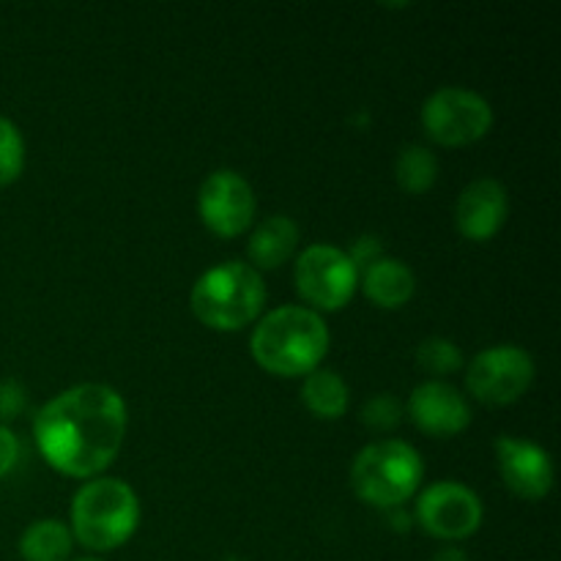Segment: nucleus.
I'll list each match as a JSON object with an SVG mask.
<instances>
[{
  "instance_id": "nucleus-1",
  "label": "nucleus",
  "mask_w": 561,
  "mask_h": 561,
  "mask_svg": "<svg viewBox=\"0 0 561 561\" xmlns=\"http://www.w3.org/2000/svg\"><path fill=\"white\" fill-rule=\"evenodd\" d=\"M33 433L49 466L71 477H93L124 447L126 403L107 383H77L38 409Z\"/></svg>"
},
{
  "instance_id": "nucleus-2",
  "label": "nucleus",
  "mask_w": 561,
  "mask_h": 561,
  "mask_svg": "<svg viewBox=\"0 0 561 561\" xmlns=\"http://www.w3.org/2000/svg\"><path fill=\"white\" fill-rule=\"evenodd\" d=\"M257 365L277 376H307L329 351V329L321 312L283 305L261 318L250 340Z\"/></svg>"
},
{
  "instance_id": "nucleus-3",
  "label": "nucleus",
  "mask_w": 561,
  "mask_h": 561,
  "mask_svg": "<svg viewBox=\"0 0 561 561\" xmlns=\"http://www.w3.org/2000/svg\"><path fill=\"white\" fill-rule=\"evenodd\" d=\"M192 312L206 327L233 332L255 321L266 305V283L252 263L225 261L208 268L190 294Z\"/></svg>"
},
{
  "instance_id": "nucleus-4",
  "label": "nucleus",
  "mask_w": 561,
  "mask_h": 561,
  "mask_svg": "<svg viewBox=\"0 0 561 561\" xmlns=\"http://www.w3.org/2000/svg\"><path fill=\"white\" fill-rule=\"evenodd\" d=\"M140 524L137 493L115 477L85 482L71 502V537L91 551H113Z\"/></svg>"
},
{
  "instance_id": "nucleus-5",
  "label": "nucleus",
  "mask_w": 561,
  "mask_h": 561,
  "mask_svg": "<svg viewBox=\"0 0 561 561\" xmlns=\"http://www.w3.org/2000/svg\"><path fill=\"white\" fill-rule=\"evenodd\" d=\"M425 477L420 453L405 442H376L359 449L351 463L356 496L376 507H398L420 488Z\"/></svg>"
},
{
  "instance_id": "nucleus-6",
  "label": "nucleus",
  "mask_w": 561,
  "mask_h": 561,
  "mask_svg": "<svg viewBox=\"0 0 561 561\" xmlns=\"http://www.w3.org/2000/svg\"><path fill=\"white\" fill-rule=\"evenodd\" d=\"M493 110L485 96L460 85H444L422 104V126L444 146H466L491 129Z\"/></svg>"
},
{
  "instance_id": "nucleus-7",
  "label": "nucleus",
  "mask_w": 561,
  "mask_h": 561,
  "mask_svg": "<svg viewBox=\"0 0 561 561\" xmlns=\"http://www.w3.org/2000/svg\"><path fill=\"white\" fill-rule=\"evenodd\" d=\"M535 381V359L520 345H491L471 359L466 387L477 400L507 405L518 400Z\"/></svg>"
},
{
  "instance_id": "nucleus-8",
  "label": "nucleus",
  "mask_w": 561,
  "mask_h": 561,
  "mask_svg": "<svg viewBox=\"0 0 561 561\" xmlns=\"http://www.w3.org/2000/svg\"><path fill=\"white\" fill-rule=\"evenodd\" d=\"M296 290L321 310H340L348 305L359 285V272L345 255V250L332 244H310L296 261Z\"/></svg>"
},
{
  "instance_id": "nucleus-9",
  "label": "nucleus",
  "mask_w": 561,
  "mask_h": 561,
  "mask_svg": "<svg viewBox=\"0 0 561 561\" xmlns=\"http://www.w3.org/2000/svg\"><path fill=\"white\" fill-rule=\"evenodd\" d=\"M416 520L427 535L442 540H463L480 529L482 502L471 488L460 482H433L416 502Z\"/></svg>"
},
{
  "instance_id": "nucleus-10",
  "label": "nucleus",
  "mask_w": 561,
  "mask_h": 561,
  "mask_svg": "<svg viewBox=\"0 0 561 561\" xmlns=\"http://www.w3.org/2000/svg\"><path fill=\"white\" fill-rule=\"evenodd\" d=\"M197 208L214 233L239 236L255 217V192L236 170H214L201 184Z\"/></svg>"
},
{
  "instance_id": "nucleus-11",
  "label": "nucleus",
  "mask_w": 561,
  "mask_h": 561,
  "mask_svg": "<svg viewBox=\"0 0 561 561\" xmlns=\"http://www.w3.org/2000/svg\"><path fill=\"white\" fill-rule=\"evenodd\" d=\"M496 458L502 480L524 499H542L553 485L551 455L537 444L515 436H499Z\"/></svg>"
},
{
  "instance_id": "nucleus-12",
  "label": "nucleus",
  "mask_w": 561,
  "mask_h": 561,
  "mask_svg": "<svg viewBox=\"0 0 561 561\" xmlns=\"http://www.w3.org/2000/svg\"><path fill=\"white\" fill-rule=\"evenodd\" d=\"M409 414L431 436H455L471 422V405L453 383L425 381L411 392Z\"/></svg>"
},
{
  "instance_id": "nucleus-13",
  "label": "nucleus",
  "mask_w": 561,
  "mask_h": 561,
  "mask_svg": "<svg viewBox=\"0 0 561 561\" xmlns=\"http://www.w3.org/2000/svg\"><path fill=\"white\" fill-rule=\"evenodd\" d=\"M510 214L507 190L496 179H477L466 184V190L455 203V222L466 239L485 241L496 233Z\"/></svg>"
},
{
  "instance_id": "nucleus-14",
  "label": "nucleus",
  "mask_w": 561,
  "mask_h": 561,
  "mask_svg": "<svg viewBox=\"0 0 561 561\" xmlns=\"http://www.w3.org/2000/svg\"><path fill=\"white\" fill-rule=\"evenodd\" d=\"M359 283L365 288V294L376 305L387 307V310L405 305L414 296L416 288L414 272L403 261H398V257H378L376 263L362 268Z\"/></svg>"
},
{
  "instance_id": "nucleus-15",
  "label": "nucleus",
  "mask_w": 561,
  "mask_h": 561,
  "mask_svg": "<svg viewBox=\"0 0 561 561\" xmlns=\"http://www.w3.org/2000/svg\"><path fill=\"white\" fill-rule=\"evenodd\" d=\"M299 244V228L285 214L266 217L250 236L247 255L255 263V268H274L288 261Z\"/></svg>"
},
{
  "instance_id": "nucleus-16",
  "label": "nucleus",
  "mask_w": 561,
  "mask_h": 561,
  "mask_svg": "<svg viewBox=\"0 0 561 561\" xmlns=\"http://www.w3.org/2000/svg\"><path fill=\"white\" fill-rule=\"evenodd\" d=\"M301 400H305L307 409L312 411L321 420H337L348 409V383L337 376L334 370L327 367H316L305 376L301 383Z\"/></svg>"
},
{
  "instance_id": "nucleus-17",
  "label": "nucleus",
  "mask_w": 561,
  "mask_h": 561,
  "mask_svg": "<svg viewBox=\"0 0 561 561\" xmlns=\"http://www.w3.org/2000/svg\"><path fill=\"white\" fill-rule=\"evenodd\" d=\"M75 546L71 529L64 520H33L20 537V553L25 561H66Z\"/></svg>"
},
{
  "instance_id": "nucleus-18",
  "label": "nucleus",
  "mask_w": 561,
  "mask_h": 561,
  "mask_svg": "<svg viewBox=\"0 0 561 561\" xmlns=\"http://www.w3.org/2000/svg\"><path fill=\"white\" fill-rule=\"evenodd\" d=\"M394 175H398V184L405 192L420 195V192L431 190L438 179L436 153L427 146H420V142L403 146L398 153V162H394Z\"/></svg>"
},
{
  "instance_id": "nucleus-19",
  "label": "nucleus",
  "mask_w": 561,
  "mask_h": 561,
  "mask_svg": "<svg viewBox=\"0 0 561 561\" xmlns=\"http://www.w3.org/2000/svg\"><path fill=\"white\" fill-rule=\"evenodd\" d=\"M416 365L431 376H449L463 367V351L447 337H427L416 348Z\"/></svg>"
},
{
  "instance_id": "nucleus-20",
  "label": "nucleus",
  "mask_w": 561,
  "mask_h": 561,
  "mask_svg": "<svg viewBox=\"0 0 561 561\" xmlns=\"http://www.w3.org/2000/svg\"><path fill=\"white\" fill-rule=\"evenodd\" d=\"M25 168V140L14 121L0 115V186L20 179Z\"/></svg>"
},
{
  "instance_id": "nucleus-21",
  "label": "nucleus",
  "mask_w": 561,
  "mask_h": 561,
  "mask_svg": "<svg viewBox=\"0 0 561 561\" xmlns=\"http://www.w3.org/2000/svg\"><path fill=\"white\" fill-rule=\"evenodd\" d=\"M359 420L362 425L373 427V431H392L394 425H400L403 420V405L394 394L381 392V394H373L359 411Z\"/></svg>"
},
{
  "instance_id": "nucleus-22",
  "label": "nucleus",
  "mask_w": 561,
  "mask_h": 561,
  "mask_svg": "<svg viewBox=\"0 0 561 561\" xmlns=\"http://www.w3.org/2000/svg\"><path fill=\"white\" fill-rule=\"evenodd\" d=\"M27 405V392L20 381H0V420H14L25 411Z\"/></svg>"
},
{
  "instance_id": "nucleus-23",
  "label": "nucleus",
  "mask_w": 561,
  "mask_h": 561,
  "mask_svg": "<svg viewBox=\"0 0 561 561\" xmlns=\"http://www.w3.org/2000/svg\"><path fill=\"white\" fill-rule=\"evenodd\" d=\"M381 239L378 236H359V239L351 244V250H345V255L351 257V263L356 266V272H362V268H367L370 263H376L381 255Z\"/></svg>"
},
{
  "instance_id": "nucleus-24",
  "label": "nucleus",
  "mask_w": 561,
  "mask_h": 561,
  "mask_svg": "<svg viewBox=\"0 0 561 561\" xmlns=\"http://www.w3.org/2000/svg\"><path fill=\"white\" fill-rule=\"evenodd\" d=\"M16 458H20V442H16L14 433L0 422V477H5L14 469Z\"/></svg>"
},
{
  "instance_id": "nucleus-25",
  "label": "nucleus",
  "mask_w": 561,
  "mask_h": 561,
  "mask_svg": "<svg viewBox=\"0 0 561 561\" xmlns=\"http://www.w3.org/2000/svg\"><path fill=\"white\" fill-rule=\"evenodd\" d=\"M431 561H469V557L460 548H442Z\"/></svg>"
},
{
  "instance_id": "nucleus-26",
  "label": "nucleus",
  "mask_w": 561,
  "mask_h": 561,
  "mask_svg": "<svg viewBox=\"0 0 561 561\" xmlns=\"http://www.w3.org/2000/svg\"><path fill=\"white\" fill-rule=\"evenodd\" d=\"M75 561H99V559H91V557H88V559H75Z\"/></svg>"
}]
</instances>
